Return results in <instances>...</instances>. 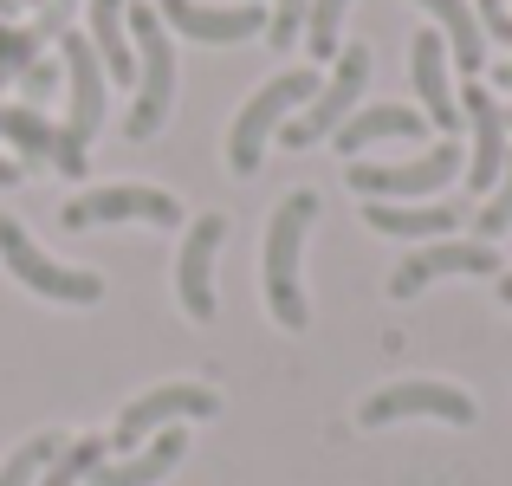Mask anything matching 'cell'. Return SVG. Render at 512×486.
<instances>
[{
  "instance_id": "15",
  "label": "cell",
  "mask_w": 512,
  "mask_h": 486,
  "mask_svg": "<svg viewBox=\"0 0 512 486\" xmlns=\"http://www.w3.org/2000/svg\"><path fill=\"white\" fill-rule=\"evenodd\" d=\"M461 111H467V124H474V162H467V182L493 188L506 175V111H500V98H493L487 85L467 91Z\"/></svg>"
},
{
  "instance_id": "5",
  "label": "cell",
  "mask_w": 512,
  "mask_h": 486,
  "mask_svg": "<svg viewBox=\"0 0 512 486\" xmlns=\"http://www.w3.org/2000/svg\"><path fill=\"white\" fill-rule=\"evenodd\" d=\"M0 260L13 266L20 286H33L39 299H59V305H98L104 299V279L98 273H78V266H59L26 240L20 221H0Z\"/></svg>"
},
{
  "instance_id": "32",
  "label": "cell",
  "mask_w": 512,
  "mask_h": 486,
  "mask_svg": "<svg viewBox=\"0 0 512 486\" xmlns=\"http://www.w3.org/2000/svg\"><path fill=\"white\" fill-rule=\"evenodd\" d=\"M13 7H20V0H0V13H13Z\"/></svg>"
},
{
  "instance_id": "8",
  "label": "cell",
  "mask_w": 512,
  "mask_h": 486,
  "mask_svg": "<svg viewBox=\"0 0 512 486\" xmlns=\"http://www.w3.org/2000/svg\"><path fill=\"white\" fill-rule=\"evenodd\" d=\"M221 409V396H214L208 383H163L150 389V396L124 402V415H117V448H137L143 435H163L175 422H201V415Z\"/></svg>"
},
{
  "instance_id": "33",
  "label": "cell",
  "mask_w": 512,
  "mask_h": 486,
  "mask_svg": "<svg viewBox=\"0 0 512 486\" xmlns=\"http://www.w3.org/2000/svg\"><path fill=\"white\" fill-rule=\"evenodd\" d=\"M506 130H512V111H506Z\"/></svg>"
},
{
  "instance_id": "9",
  "label": "cell",
  "mask_w": 512,
  "mask_h": 486,
  "mask_svg": "<svg viewBox=\"0 0 512 486\" xmlns=\"http://www.w3.org/2000/svg\"><path fill=\"white\" fill-rule=\"evenodd\" d=\"M104 221H150V227H175L182 208L163 188H143V182H117V188H91V195L65 201V227H104Z\"/></svg>"
},
{
  "instance_id": "20",
  "label": "cell",
  "mask_w": 512,
  "mask_h": 486,
  "mask_svg": "<svg viewBox=\"0 0 512 486\" xmlns=\"http://www.w3.org/2000/svg\"><path fill=\"white\" fill-rule=\"evenodd\" d=\"M0 137L20 150V162H52V150H59V130L33 104H0Z\"/></svg>"
},
{
  "instance_id": "3",
  "label": "cell",
  "mask_w": 512,
  "mask_h": 486,
  "mask_svg": "<svg viewBox=\"0 0 512 486\" xmlns=\"http://www.w3.org/2000/svg\"><path fill=\"white\" fill-rule=\"evenodd\" d=\"M124 26H130V52H137V78H143V85H137V111H130L124 137L143 143V137H156V130L169 124V104H175V46H169L163 20H156V7H130Z\"/></svg>"
},
{
  "instance_id": "6",
  "label": "cell",
  "mask_w": 512,
  "mask_h": 486,
  "mask_svg": "<svg viewBox=\"0 0 512 486\" xmlns=\"http://www.w3.org/2000/svg\"><path fill=\"white\" fill-rule=\"evenodd\" d=\"M363 85H370V46L338 52V72H331V85H318V98L305 104V117H292V124L279 130V137H286L292 150H312V143L338 137V124H344L350 111H357Z\"/></svg>"
},
{
  "instance_id": "13",
  "label": "cell",
  "mask_w": 512,
  "mask_h": 486,
  "mask_svg": "<svg viewBox=\"0 0 512 486\" xmlns=\"http://www.w3.org/2000/svg\"><path fill=\"white\" fill-rule=\"evenodd\" d=\"M409 72H415V98H422L428 124H435L441 137H461V104H454V85H448V39L441 33H415Z\"/></svg>"
},
{
  "instance_id": "22",
  "label": "cell",
  "mask_w": 512,
  "mask_h": 486,
  "mask_svg": "<svg viewBox=\"0 0 512 486\" xmlns=\"http://www.w3.org/2000/svg\"><path fill=\"white\" fill-rule=\"evenodd\" d=\"M104 467V441L98 435H85V441H65V454L39 474V486H78V480H91Z\"/></svg>"
},
{
  "instance_id": "28",
  "label": "cell",
  "mask_w": 512,
  "mask_h": 486,
  "mask_svg": "<svg viewBox=\"0 0 512 486\" xmlns=\"http://www.w3.org/2000/svg\"><path fill=\"white\" fill-rule=\"evenodd\" d=\"M480 20H487V33H500L506 26V0H480Z\"/></svg>"
},
{
  "instance_id": "17",
  "label": "cell",
  "mask_w": 512,
  "mask_h": 486,
  "mask_svg": "<svg viewBox=\"0 0 512 486\" xmlns=\"http://www.w3.org/2000/svg\"><path fill=\"white\" fill-rule=\"evenodd\" d=\"M182 454H188V428H163V435H156L150 448H137L130 461H104L98 474H91V486H156Z\"/></svg>"
},
{
  "instance_id": "4",
  "label": "cell",
  "mask_w": 512,
  "mask_h": 486,
  "mask_svg": "<svg viewBox=\"0 0 512 486\" xmlns=\"http://www.w3.org/2000/svg\"><path fill=\"white\" fill-rule=\"evenodd\" d=\"M454 169H461V137H441L428 156L396 162V169L357 162V169H350V188H357L363 201H415V195H441V188L454 182Z\"/></svg>"
},
{
  "instance_id": "29",
  "label": "cell",
  "mask_w": 512,
  "mask_h": 486,
  "mask_svg": "<svg viewBox=\"0 0 512 486\" xmlns=\"http://www.w3.org/2000/svg\"><path fill=\"white\" fill-rule=\"evenodd\" d=\"M13 182H20V162H7V156H0V188H13Z\"/></svg>"
},
{
  "instance_id": "24",
  "label": "cell",
  "mask_w": 512,
  "mask_h": 486,
  "mask_svg": "<svg viewBox=\"0 0 512 486\" xmlns=\"http://www.w3.org/2000/svg\"><path fill=\"white\" fill-rule=\"evenodd\" d=\"M39 46H46V39H39L33 26H0V85H13V78L39 59Z\"/></svg>"
},
{
  "instance_id": "14",
  "label": "cell",
  "mask_w": 512,
  "mask_h": 486,
  "mask_svg": "<svg viewBox=\"0 0 512 486\" xmlns=\"http://www.w3.org/2000/svg\"><path fill=\"white\" fill-rule=\"evenodd\" d=\"M363 221L396 240H441L467 221L461 201H363Z\"/></svg>"
},
{
  "instance_id": "18",
  "label": "cell",
  "mask_w": 512,
  "mask_h": 486,
  "mask_svg": "<svg viewBox=\"0 0 512 486\" xmlns=\"http://www.w3.org/2000/svg\"><path fill=\"white\" fill-rule=\"evenodd\" d=\"M91 52H98V65H104V78H117V85H130L137 78V52H130V26H124V0H91Z\"/></svg>"
},
{
  "instance_id": "30",
  "label": "cell",
  "mask_w": 512,
  "mask_h": 486,
  "mask_svg": "<svg viewBox=\"0 0 512 486\" xmlns=\"http://www.w3.org/2000/svg\"><path fill=\"white\" fill-rule=\"evenodd\" d=\"M500 299H506V305H512V273H500Z\"/></svg>"
},
{
  "instance_id": "26",
  "label": "cell",
  "mask_w": 512,
  "mask_h": 486,
  "mask_svg": "<svg viewBox=\"0 0 512 486\" xmlns=\"http://www.w3.org/2000/svg\"><path fill=\"white\" fill-rule=\"evenodd\" d=\"M305 7H312V0H279V7H273V20H266V39H273L279 52L299 46V20H305Z\"/></svg>"
},
{
  "instance_id": "31",
  "label": "cell",
  "mask_w": 512,
  "mask_h": 486,
  "mask_svg": "<svg viewBox=\"0 0 512 486\" xmlns=\"http://www.w3.org/2000/svg\"><path fill=\"white\" fill-rule=\"evenodd\" d=\"M500 39H506V46H512V13H506V26H500Z\"/></svg>"
},
{
  "instance_id": "2",
  "label": "cell",
  "mask_w": 512,
  "mask_h": 486,
  "mask_svg": "<svg viewBox=\"0 0 512 486\" xmlns=\"http://www.w3.org/2000/svg\"><path fill=\"white\" fill-rule=\"evenodd\" d=\"M318 98V72H279L266 78L260 91L247 98V111L234 117V130H227V169L234 175H253L266 156V137H279V130L292 124V111H305V104Z\"/></svg>"
},
{
  "instance_id": "12",
  "label": "cell",
  "mask_w": 512,
  "mask_h": 486,
  "mask_svg": "<svg viewBox=\"0 0 512 486\" xmlns=\"http://www.w3.org/2000/svg\"><path fill=\"white\" fill-rule=\"evenodd\" d=\"M156 20L175 26L182 39H201V46H234V39L266 33L260 0H247V7H201V0H163V7H156Z\"/></svg>"
},
{
  "instance_id": "23",
  "label": "cell",
  "mask_w": 512,
  "mask_h": 486,
  "mask_svg": "<svg viewBox=\"0 0 512 486\" xmlns=\"http://www.w3.org/2000/svg\"><path fill=\"white\" fill-rule=\"evenodd\" d=\"M344 13H350V0H312V7H305V46H312L318 59H331V52H338Z\"/></svg>"
},
{
  "instance_id": "21",
  "label": "cell",
  "mask_w": 512,
  "mask_h": 486,
  "mask_svg": "<svg viewBox=\"0 0 512 486\" xmlns=\"http://www.w3.org/2000/svg\"><path fill=\"white\" fill-rule=\"evenodd\" d=\"M59 454H65V435H52V428H46V435H33L26 448H13L7 467H0V486H39V474H46Z\"/></svg>"
},
{
  "instance_id": "7",
  "label": "cell",
  "mask_w": 512,
  "mask_h": 486,
  "mask_svg": "<svg viewBox=\"0 0 512 486\" xmlns=\"http://www.w3.org/2000/svg\"><path fill=\"white\" fill-rule=\"evenodd\" d=\"M402 415H435V422L467 428V422H474V396L454 389V383H428V376H415V383L376 389V396L357 409V422L363 428H389V422H402Z\"/></svg>"
},
{
  "instance_id": "25",
  "label": "cell",
  "mask_w": 512,
  "mask_h": 486,
  "mask_svg": "<svg viewBox=\"0 0 512 486\" xmlns=\"http://www.w3.org/2000/svg\"><path fill=\"white\" fill-rule=\"evenodd\" d=\"M506 227H512V150H506V175H500V182H493L487 208L474 214V234H480V240H500Z\"/></svg>"
},
{
  "instance_id": "10",
  "label": "cell",
  "mask_w": 512,
  "mask_h": 486,
  "mask_svg": "<svg viewBox=\"0 0 512 486\" xmlns=\"http://www.w3.org/2000/svg\"><path fill=\"white\" fill-rule=\"evenodd\" d=\"M448 273H500V253H493L487 240H428V247H415L409 260L389 273V292H396V299H415L428 279H448Z\"/></svg>"
},
{
  "instance_id": "27",
  "label": "cell",
  "mask_w": 512,
  "mask_h": 486,
  "mask_svg": "<svg viewBox=\"0 0 512 486\" xmlns=\"http://www.w3.org/2000/svg\"><path fill=\"white\" fill-rule=\"evenodd\" d=\"M20 85H26V98H33V104H46L52 91L65 85V65H46V59H33V65L20 72Z\"/></svg>"
},
{
  "instance_id": "1",
  "label": "cell",
  "mask_w": 512,
  "mask_h": 486,
  "mask_svg": "<svg viewBox=\"0 0 512 486\" xmlns=\"http://www.w3.org/2000/svg\"><path fill=\"white\" fill-rule=\"evenodd\" d=\"M312 221H318V195L299 188V195L279 201L273 227H266V305H273V318L286 324V331H305V324H312V305H305V292H299V253H305Z\"/></svg>"
},
{
  "instance_id": "19",
  "label": "cell",
  "mask_w": 512,
  "mask_h": 486,
  "mask_svg": "<svg viewBox=\"0 0 512 486\" xmlns=\"http://www.w3.org/2000/svg\"><path fill=\"white\" fill-rule=\"evenodd\" d=\"M415 7L441 20V39L454 46V65H461V72H480V65H487V26H480V13L467 7V0H415Z\"/></svg>"
},
{
  "instance_id": "16",
  "label": "cell",
  "mask_w": 512,
  "mask_h": 486,
  "mask_svg": "<svg viewBox=\"0 0 512 486\" xmlns=\"http://www.w3.org/2000/svg\"><path fill=\"white\" fill-rule=\"evenodd\" d=\"M422 130H428V117H422V111H409V104H370V111H350L331 143H338L344 162H350L357 150H370V143H389V137L415 143Z\"/></svg>"
},
{
  "instance_id": "11",
  "label": "cell",
  "mask_w": 512,
  "mask_h": 486,
  "mask_svg": "<svg viewBox=\"0 0 512 486\" xmlns=\"http://www.w3.org/2000/svg\"><path fill=\"white\" fill-rule=\"evenodd\" d=\"M221 240H227V221L221 214H201L188 227L182 253H175V299H182V312L195 324L214 318V253H221Z\"/></svg>"
}]
</instances>
